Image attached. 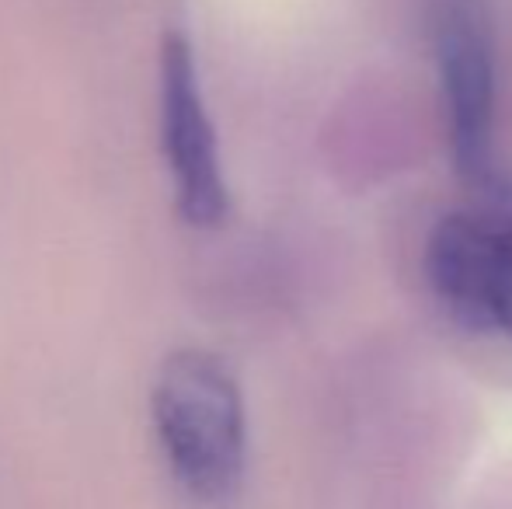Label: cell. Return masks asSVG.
<instances>
[{"label":"cell","instance_id":"obj_2","mask_svg":"<svg viewBox=\"0 0 512 509\" xmlns=\"http://www.w3.org/2000/svg\"><path fill=\"white\" fill-rule=\"evenodd\" d=\"M161 136L175 178L178 213L192 227H220L230 210L227 182L199 88L196 56L178 32L164 35L161 46Z\"/></svg>","mask_w":512,"mask_h":509},{"label":"cell","instance_id":"obj_1","mask_svg":"<svg viewBox=\"0 0 512 509\" xmlns=\"http://www.w3.org/2000/svg\"><path fill=\"white\" fill-rule=\"evenodd\" d=\"M154 426L175 478L203 503H220L241 485L248 429L234 374L220 356L178 349L154 381Z\"/></svg>","mask_w":512,"mask_h":509},{"label":"cell","instance_id":"obj_4","mask_svg":"<svg viewBox=\"0 0 512 509\" xmlns=\"http://www.w3.org/2000/svg\"><path fill=\"white\" fill-rule=\"evenodd\" d=\"M506 217L446 213L425 245V279L446 314L467 328L488 332V286Z\"/></svg>","mask_w":512,"mask_h":509},{"label":"cell","instance_id":"obj_5","mask_svg":"<svg viewBox=\"0 0 512 509\" xmlns=\"http://www.w3.org/2000/svg\"><path fill=\"white\" fill-rule=\"evenodd\" d=\"M488 332L512 339V220L506 217L499 234L492 265V286H488Z\"/></svg>","mask_w":512,"mask_h":509},{"label":"cell","instance_id":"obj_3","mask_svg":"<svg viewBox=\"0 0 512 509\" xmlns=\"http://www.w3.org/2000/svg\"><path fill=\"white\" fill-rule=\"evenodd\" d=\"M439 74H443L453 161L467 178H488L495 123V63L485 14L471 0H453L439 21Z\"/></svg>","mask_w":512,"mask_h":509}]
</instances>
